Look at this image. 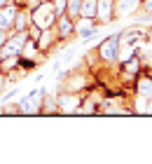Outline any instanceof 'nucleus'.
Returning a JSON list of instances; mask_svg holds the SVG:
<instances>
[{
    "label": "nucleus",
    "instance_id": "1",
    "mask_svg": "<svg viewBox=\"0 0 152 164\" xmlns=\"http://www.w3.org/2000/svg\"><path fill=\"white\" fill-rule=\"evenodd\" d=\"M117 52V38H112V40H108V42L103 45V56L105 59H112Z\"/></svg>",
    "mask_w": 152,
    "mask_h": 164
},
{
    "label": "nucleus",
    "instance_id": "2",
    "mask_svg": "<svg viewBox=\"0 0 152 164\" xmlns=\"http://www.w3.org/2000/svg\"><path fill=\"white\" fill-rule=\"evenodd\" d=\"M141 91L150 96V94H152V82H141Z\"/></svg>",
    "mask_w": 152,
    "mask_h": 164
},
{
    "label": "nucleus",
    "instance_id": "3",
    "mask_svg": "<svg viewBox=\"0 0 152 164\" xmlns=\"http://www.w3.org/2000/svg\"><path fill=\"white\" fill-rule=\"evenodd\" d=\"M2 40H5V38H2V33H0V42H2Z\"/></svg>",
    "mask_w": 152,
    "mask_h": 164
}]
</instances>
